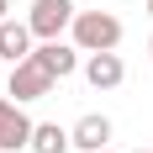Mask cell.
<instances>
[{
    "label": "cell",
    "mask_w": 153,
    "mask_h": 153,
    "mask_svg": "<svg viewBox=\"0 0 153 153\" xmlns=\"http://www.w3.org/2000/svg\"><path fill=\"white\" fill-rule=\"evenodd\" d=\"M148 16H153V0H148Z\"/></svg>",
    "instance_id": "11"
},
{
    "label": "cell",
    "mask_w": 153,
    "mask_h": 153,
    "mask_svg": "<svg viewBox=\"0 0 153 153\" xmlns=\"http://www.w3.org/2000/svg\"><path fill=\"white\" fill-rule=\"evenodd\" d=\"M32 58L42 63L53 79H69V74L79 69V53H74V48H63L58 37H53V42H42V48H32Z\"/></svg>",
    "instance_id": "5"
},
{
    "label": "cell",
    "mask_w": 153,
    "mask_h": 153,
    "mask_svg": "<svg viewBox=\"0 0 153 153\" xmlns=\"http://www.w3.org/2000/svg\"><path fill=\"white\" fill-rule=\"evenodd\" d=\"M85 79H90L95 90H116L127 79V69H122V58L116 53H90V63H85Z\"/></svg>",
    "instance_id": "6"
},
{
    "label": "cell",
    "mask_w": 153,
    "mask_h": 153,
    "mask_svg": "<svg viewBox=\"0 0 153 153\" xmlns=\"http://www.w3.org/2000/svg\"><path fill=\"white\" fill-rule=\"evenodd\" d=\"M74 0H37L32 5V16H27V27H32V37H42V42H53L63 27H74Z\"/></svg>",
    "instance_id": "2"
},
{
    "label": "cell",
    "mask_w": 153,
    "mask_h": 153,
    "mask_svg": "<svg viewBox=\"0 0 153 153\" xmlns=\"http://www.w3.org/2000/svg\"><path fill=\"white\" fill-rule=\"evenodd\" d=\"M74 148V137L63 132L58 122H42V127H32V153H69Z\"/></svg>",
    "instance_id": "9"
},
{
    "label": "cell",
    "mask_w": 153,
    "mask_h": 153,
    "mask_svg": "<svg viewBox=\"0 0 153 153\" xmlns=\"http://www.w3.org/2000/svg\"><path fill=\"white\" fill-rule=\"evenodd\" d=\"M0 58L5 63L32 58V27L27 21H0Z\"/></svg>",
    "instance_id": "7"
},
{
    "label": "cell",
    "mask_w": 153,
    "mask_h": 153,
    "mask_svg": "<svg viewBox=\"0 0 153 153\" xmlns=\"http://www.w3.org/2000/svg\"><path fill=\"white\" fill-rule=\"evenodd\" d=\"M100 153H106V148H100Z\"/></svg>",
    "instance_id": "13"
},
{
    "label": "cell",
    "mask_w": 153,
    "mask_h": 153,
    "mask_svg": "<svg viewBox=\"0 0 153 153\" xmlns=\"http://www.w3.org/2000/svg\"><path fill=\"white\" fill-rule=\"evenodd\" d=\"M48 90H53V74H48L37 58L11 63V90H5V95H16V106H21V100H42Z\"/></svg>",
    "instance_id": "3"
},
{
    "label": "cell",
    "mask_w": 153,
    "mask_h": 153,
    "mask_svg": "<svg viewBox=\"0 0 153 153\" xmlns=\"http://www.w3.org/2000/svg\"><path fill=\"white\" fill-rule=\"evenodd\" d=\"M122 42V21L111 11H79L74 16V48L79 53H116Z\"/></svg>",
    "instance_id": "1"
},
{
    "label": "cell",
    "mask_w": 153,
    "mask_h": 153,
    "mask_svg": "<svg viewBox=\"0 0 153 153\" xmlns=\"http://www.w3.org/2000/svg\"><path fill=\"white\" fill-rule=\"evenodd\" d=\"M148 53H153V42H148Z\"/></svg>",
    "instance_id": "12"
},
{
    "label": "cell",
    "mask_w": 153,
    "mask_h": 153,
    "mask_svg": "<svg viewBox=\"0 0 153 153\" xmlns=\"http://www.w3.org/2000/svg\"><path fill=\"white\" fill-rule=\"evenodd\" d=\"M69 137H74V148H85V153H100V148L111 143V122H106V116H79Z\"/></svg>",
    "instance_id": "8"
},
{
    "label": "cell",
    "mask_w": 153,
    "mask_h": 153,
    "mask_svg": "<svg viewBox=\"0 0 153 153\" xmlns=\"http://www.w3.org/2000/svg\"><path fill=\"white\" fill-rule=\"evenodd\" d=\"M137 153H143V148H137Z\"/></svg>",
    "instance_id": "14"
},
{
    "label": "cell",
    "mask_w": 153,
    "mask_h": 153,
    "mask_svg": "<svg viewBox=\"0 0 153 153\" xmlns=\"http://www.w3.org/2000/svg\"><path fill=\"white\" fill-rule=\"evenodd\" d=\"M32 127H37V122H27V111L16 106V100H5V95H0V153L32 148Z\"/></svg>",
    "instance_id": "4"
},
{
    "label": "cell",
    "mask_w": 153,
    "mask_h": 153,
    "mask_svg": "<svg viewBox=\"0 0 153 153\" xmlns=\"http://www.w3.org/2000/svg\"><path fill=\"white\" fill-rule=\"evenodd\" d=\"M5 11H11V0H0V21H5Z\"/></svg>",
    "instance_id": "10"
}]
</instances>
